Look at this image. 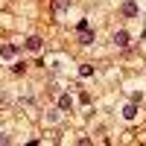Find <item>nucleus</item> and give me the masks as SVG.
Listing matches in <instances>:
<instances>
[{"label":"nucleus","instance_id":"1","mask_svg":"<svg viewBox=\"0 0 146 146\" xmlns=\"http://www.w3.org/2000/svg\"><path fill=\"white\" fill-rule=\"evenodd\" d=\"M114 44L120 47V50H126V47L131 44V35H129L126 29H117V32H114Z\"/></svg>","mask_w":146,"mask_h":146},{"label":"nucleus","instance_id":"2","mask_svg":"<svg viewBox=\"0 0 146 146\" xmlns=\"http://www.w3.org/2000/svg\"><path fill=\"white\" fill-rule=\"evenodd\" d=\"M137 111H140V108H137V102H126V105H123V120L135 123V120H137Z\"/></svg>","mask_w":146,"mask_h":146},{"label":"nucleus","instance_id":"3","mask_svg":"<svg viewBox=\"0 0 146 146\" xmlns=\"http://www.w3.org/2000/svg\"><path fill=\"white\" fill-rule=\"evenodd\" d=\"M58 108H62L64 114L73 111V96H70V94H62V96H58Z\"/></svg>","mask_w":146,"mask_h":146},{"label":"nucleus","instance_id":"4","mask_svg":"<svg viewBox=\"0 0 146 146\" xmlns=\"http://www.w3.org/2000/svg\"><path fill=\"white\" fill-rule=\"evenodd\" d=\"M15 56H18L15 44H3V47H0V58H15Z\"/></svg>","mask_w":146,"mask_h":146},{"label":"nucleus","instance_id":"5","mask_svg":"<svg viewBox=\"0 0 146 146\" xmlns=\"http://www.w3.org/2000/svg\"><path fill=\"white\" fill-rule=\"evenodd\" d=\"M62 114H64L62 108H56V111H47V114H44V123H50V126H56L58 120H62Z\"/></svg>","mask_w":146,"mask_h":146},{"label":"nucleus","instance_id":"6","mask_svg":"<svg viewBox=\"0 0 146 146\" xmlns=\"http://www.w3.org/2000/svg\"><path fill=\"white\" fill-rule=\"evenodd\" d=\"M27 50H29V53H41V38H38V35L27 38Z\"/></svg>","mask_w":146,"mask_h":146},{"label":"nucleus","instance_id":"7","mask_svg":"<svg viewBox=\"0 0 146 146\" xmlns=\"http://www.w3.org/2000/svg\"><path fill=\"white\" fill-rule=\"evenodd\" d=\"M123 15H126V18H137V3H131V0L123 3Z\"/></svg>","mask_w":146,"mask_h":146},{"label":"nucleus","instance_id":"8","mask_svg":"<svg viewBox=\"0 0 146 146\" xmlns=\"http://www.w3.org/2000/svg\"><path fill=\"white\" fill-rule=\"evenodd\" d=\"M53 9H56V15H64V12L70 9V0H56V6H53Z\"/></svg>","mask_w":146,"mask_h":146},{"label":"nucleus","instance_id":"9","mask_svg":"<svg viewBox=\"0 0 146 146\" xmlns=\"http://www.w3.org/2000/svg\"><path fill=\"white\" fill-rule=\"evenodd\" d=\"M79 44H85V47H88V44H94V32H88V29H85V32H79Z\"/></svg>","mask_w":146,"mask_h":146},{"label":"nucleus","instance_id":"10","mask_svg":"<svg viewBox=\"0 0 146 146\" xmlns=\"http://www.w3.org/2000/svg\"><path fill=\"white\" fill-rule=\"evenodd\" d=\"M50 67H53V70H62V67H64V58H62V56H56V58H53V64H50Z\"/></svg>","mask_w":146,"mask_h":146},{"label":"nucleus","instance_id":"11","mask_svg":"<svg viewBox=\"0 0 146 146\" xmlns=\"http://www.w3.org/2000/svg\"><path fill=\"white\" fill-rule=\"evenodd\" d=\"M79 73H82L85 79H88V76H94V67H88V64H82V67H79Z\"/></svg>","mask_w":146,"mask_h":146},{"label":"nucleus","instance_id":"12","mask_svg":"<svg viewBox=\"0 0 146 146\" xmlns=\"http://www.w3.org/2000/svg\"><path fill=\"white\" fill-rule=\"evenodd\" d=\"M88 27H91V23H88V18H82V21L76 23V29H79V32H85V29H88Z\"/></svg>","mask_w":146,"mask_h":146},{"label":"nucleus","instance_id":"13","mask_svg":"<svg viewBox=\"0 0 146 146\" xmlns=\"http://www.w3.org/2000/svg\"><path fill=\"white\" fill-rule=\"evenodd\" d=\"M131 102H143V91H135V94H131Z\"/></svg>","mask_w":146,"mask_h":146},{"label":"nucleus","instance_id":"14","mask_svg":"<svg viewBox=\"0 0 146 146\" xmlns=\"http://www.w3.org/2000/svg\"><path fill=\"white\" fill-rule=\"evenodd\" d=\"M0 143H9V135H6V131H0Z\"/></svg>","mask_w":146,"mask_h":146}]
</instances>
